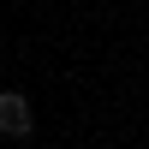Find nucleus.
I'll use <instances>...</instances> for the list:
<instances>
[{"instance_id":"nucleus-1","label":"nucleus","mask_w":149,"mask_h":149,"mask_svg":"<svg viewBox=\"0 0 149 149\" xmlns=\"http://www.w3.org/2000/svg\"><path fill=\"white\" fill-rule=\"evenodd\" d=\"M0 131H6V137H24V131H30V102H24L18 90H0Z\"/></svg>"}]
</instances>
